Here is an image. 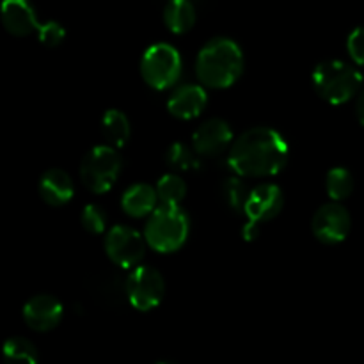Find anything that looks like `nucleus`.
<instances>
[{
	"label": "nucleus",
	"instance_id": "obj_13",
	"mask_svg": "<svg viewBox=\"0 0 364 364\" xmlns=\"http://www.w3.org/2000/svg\"><path fill=\"white\" fill-rule=\"evenodd\" d=\"M4 28L14 38H25L41 28L31 0H4L0 7Z\"/></svg>",
	"mask_w": 364,
	"mask_h": 364
},
{
	"label": "nucleus",
	"instance_id": "obj_4",
	"mask_svg": "<svg viewBox=\"0 0 364 364\" xmlns=\"http://www.w3.org/2000/svg\"><path fill=\"white\" fill-rule=\"evenodd\" d=\"M313 87L323 102L331 105H343L359 92L363 75L358 68L338 59L322 60L311 75Z\"/></svg>",
	"mask_w": 364,
	"mask_h": 364
},
{
	"label": "nucleus",
	"instance_id": "obj_15",
	"mask_svg": "<svg viewBox=\"0 0 364 364\" xmlns=\"http://www.w3.org/2000/svg\"><path fill=\"white\" fill-rule=\"evenodd\" d=\"M38 191L46 205L59 208L71 201L75 194V185L66 171L48 169L39 178Z\"/></svg>",
	"mask_w": 364,
	"mask_h": 364
},
{
	"label": "nucleus",
	"instance_id": "obj_5",
	"mask_svg": "<svg viewBox=\"0 0 364 364\" xmlns=\"http://www.w3.org/2000/svg\"><path fill=\"white\" fill-rule=\"evenodd\" d=\"M121 171L123 159L117 148L110 144L95 146L82 159L80 180L87 191L95 194H107L119 180Z\"/></svg>",
	"mask_w": 364,
	"mask_h": 364
},
{
	"label": "nucleus",
	"instance_id": "obj_20",
	"mask_svg": "<svg viewBox=\"0 0 364 364\" xmlns=\"http://www.w3.org/2000/svg\"><path fill=\"white\" fill-rule=\"evenodd\" d=\"M354 176L345 167H333L326 176V191L333 201H345L354 192Z\"/></svg>",
	"mask_w": 364,
	"mask_h": 364
},
{
	"label": "nucleus",
	"instance_id": "obj_18",
	"mask_svg": "<svg viewBox=\"0 0 364 364\" xmlns=\"http://www.w3.org/2000/svg\"><path fill=\"white\" fill-rule=\"evenodd\" d=\"M102 135L105 139L107 144L114 146V148L121 149L128 144L132 135L130 121H128L127 114L121 112L117 109H109L103 112L102 116Z\"/></svg>",
	"mask_w": 364,
	"mask_h": 364
},
{
	"label": "nucleus",
	"instance_id": "obj_27",
	"mask_svg": "<svg viewBox=\"0 0 364 364\" xmlns=\"http://www.w3.org/2000/svg\"><path fill=\"white\" fill-rule=\"evenodd\" d=\"M259 226H262L259 223H255V220L247 219V223L242 226V231H240L242 238H244L245 242H255L256 238L259 237Z\"/></svg>",
	"mask_w": 364,
	"mask_h": 364
},
{
	"label": "nucleus",
	"instance_id": "obj_11",
	"mask_svg": "<svg viewBox=\"0 0 364 364\" xmlns=\"http://www.w3.org/2000/svg\"><path fill=\"white\" fill-rule=\"evenodd\" d=\"M235 141L233 130L224 119H208L203 123L192 135V148L198 151L199 156L213 159V156L223 155L224 151H230L231 144Z\"/></svg>",
	"mask_w": 364,
	"mask_h": 364
},
{
	"label": "nucleus",
	"instance_id": "obj_10",
	"mask_svg": "<svg viewBox=\"0 0 364 364\" xmlns=\"http://www.w3.org/2000/svg\"><path fill=\"white\" fill-rule=\"evenodd\" d=\"M21 316L28 329L36 331V333H48L63 322V302L48 294L34 295L25 302Z\"/></svg>",
	"mask_w": 364,
	"mask_h": 364
},
{
	"label": "nucleus",
	"instance_id": "obj_16",
	"mask_svg": "<svg viewBox=\"0 0 364 364\" xmlns=\"http://www.w3.org/2000/svg\"><path fill=\"white\" fill-rule=\"evenodd\" d=\"M159 194L156 187H151L149 183H135L130 188H127L121 198V208L128 217L134 219H142L149 217L159 205Z\"/></svg>",
	"mask_w": 364,
	"mask_h": 364
},
{
	"label": "nucleus",
	"instance_id": "obj_22",
	"mask_svg": "<svg viewBox=\"0 0 364 364\" xmlns=\"http://www.w3.org/2000/svg\"><path fill=\"white\" fill-rule=\"evenodd\" d=\"M4 358L9 359L14 363H27V364H36L39 361V352L36 348V345L32 343L27 338H9L6 340L2 347Z\"/></svg>",
	"mask_w": 364,
	"mask_h": 364
},
{
	"label": "nucleus",
	"instance_id": "obj_17",
	"mask_svg": "<svg viewBox=\"0 0 364 364\" xmlns=\"http://www.w3.org/2000/svg\"><path fill=\"white\" fill-rule=\"evenodd\" d=\"M198 20L194 0H167L164 7V23L173 34H187Z\"/></svg>",
	"mask_w": 364,
	"mask_h": 364
},
{
	"label": "nucleus",
	"instance_id": "obj_1",
	"mask_svg": "<svg viewBox=\"0 0 364 364\" xmlns=\"http://www.w3.org/2000/svg\"><path fill=\"white\" fill-rule=\"evenodd\" d=\"M290 148L283 135L269 127H255L238 135L228 151V166L242 178H270L287 167Z\"/></svg>",
	"mask_w": 364,
	"mask_h": 364
},
{
	"label": "nucleus",
	"instance_id": "obj_24",
	"mask_svg": "<svg viewBox=\"0 0 364 364\" xmlns=\"http://www.w3.org/2000/svg\"><path fill=\"white\" fill-rule=\"evenodd\" d=\"M109 217L107 212L98 205H87L80 212V224L91 235H102L107 230Z\"/></svg>",
	"mask_w": 364,
	"mask_h": 364
},
{
	"label": "nucleus",
	"instance_id": "obj_12",
	"mask_svg": "<svg viewBox=\"0 0 364 364\" xmlns=\"http://www.w3.org/2000/svg\"><path fill=\"white\" fill-rule=\"evenodd\" d=\"M284 206L283 191L276 183H262L249 192L244 215L255 223H270Z\"/></svg>",
	"mask_w": 364,
	"mask_h": 364
},
{
	"label": "nucleus",
	"instance_id": "obj_23",
	"mask_svg": "<svg viewBox=\"0 0 364 364\" xmlns=\"http://www.w3.org/2000/svg\"><path fill=\"white\" fill-rule=\"evenodd\" d=\"M249 188L245 187V183L242 181V176H235L230 178L223 183V194L224 199H226L228 206H230L233 212L237 213H244L245 210V203H247L249 198Z\"/></svg>",
	"mask_w": 364,
	"mask_h": 364
},
{
	"label": "nucleus",
	"instance_id": "obj_19",
	"mask_svg": "<svg viewBox=\"0 0 364 364\" xmlns=\"http://www.w3.org/2000/svg\"><path fill=\"white\" fill-rule=\"evenodd\" d=\"M166 164L178 173H191L201 167L198 151L183 142H173L166 151Z\"/></svg>",
	"mask_w": 364,
	"mask_h": 364
},
{
	"label": "nucleus",
	"instance_id": "obj_26",
	"mask_svg": "<svg viewBox=\"0 0 364 364\" xmlns=\"http://www.w3.org/2000/svg\"><path fill=\"white\" fill-rule=\"evenodd\" d=\"M347 52L352 63L364 66V27H358L348 34Z\"/></svg>",
	"mask_w": 364,
	"mask_h": 364
},
{
	"label": "nucleus",
	"instance_id": "obj_3",
	"mask_svg": "<svg viewBox=\"0 0 364 364\" xmlns=\"http://www.w3.org/2000/svg\"><path fill=\"white\" fill-rule=\"evenodd\" d=\"M191 231V220L180 205H159L148 217L144 238L148 247L160 255H171L185 245Z\"/></svg>",
	"mask_w": 364,
	"mask_h": 364
},
{
	"label": "nucleus",
	"instance_id": "obj_25",
	"mask_svg": "<svg viewBox=\"0 0 364 364\" xmlns=\"http://www.w3.org/2000/svg\"><path fill=\"white\" fill-rule=\"evenodd\" d=\"M66 38V31L59 21H45L38 31V39L45 46H59Z\"/></svg>",
	"mask_w": 364,
	"mask_h": 364
},
{
	"label": "nucleus",
	"instance_id": "obj_6",
	"mask_svg": "<svg viewBox=\"0 0 364 364\" xmlns=\"http://www.w3.org/2000/svg\"><path fill=\"white\" fill-rule=\"evenodd\" d=\"M181 55L169 43H156L144 52L141 59L142 80L155 91L173 87L181 77Z\"/></svg>",
	"mask_w": 364,
	"mask_h": 364
},
{
	"label": "nucleus",
	"instance_id": "obj_9",
	"mask_svg": "<svg viewBox=\"0 0 364 364\" xmlns=\"http://www.w3.org/2000/svg\"><path fill=\"white\" fill-rule=\"evenodd\" d=\"M350 213L340 201L322 205L311 219L313 235L326 245L341 244L350 233Z\"/></svg>",
	"mask_w": 364,
	"mask_h": 364
},
{
	"label": "nucleus",
	"instance_id": "obj_2",
	"mask_svg": "<svg viewBox=\"0 0 364 364\" xmlns=\"http://www.w3.org/2000/svg\"><path fill=\"white\" fill-rule=\"evenodd\" d=\"M199 82L210 89H228L244 73V52L230 38H213L199 50L196 60Z\"/></svg>",
	"mask_w": 364,
	"mask_h": 364
},
{
	"label": "nucleus",
	"instance_id": "obj_7",
	"mask_svg": "<svg viewBox=\"0 0 364 364\" xmlns=\"http://www.w3.org/2000/svg\"><path fill=\"white\" fill-rule=\"evenodd\" d=\"M124 290L132 308L148 313L162 304L166 297V281L162 274L153 267L137 265L130 269Z\"/></svg>",
	"mask_w": 364,
	"mask_h": 364
},
{
	"label": "nucleus",
	"instance_id": "obj_21",
	"mask_svg": "<svg viewBox=\"0 0 364 364\" xmlns=\"http://www.w3.org/2000/svg\"><path fill=\"white\" fill-rule=\"evenodd\" d=\"M156 194L160 205H181L187 196V183L178 174L167 173L156 183Z\"/></svg>",
	"mask_w": 364,
	"mask_h": 364
},
{
	"label": "nucleus",
	"instance_id": "obj_28",
	"mask_svg": "<svg viewBox=\"0 0 364 364\" xmlns=\"http://www.w3.org/2000/svg\"><path fill=\"white\" fill-rule=\"evenodd\" d=\"M355 116L361 127H364V89L358 92V98H355Z\"/></svg>",
	"mask_w": 364,
	"mask_h": 364
},
{
	"label": "nucleus",
	"instance_id": "obj_14",
	"mask_svg": "<svg viewBox=\"0 0 364 364\" xmlns=\"http://www.w3.org/2000/svg\"><path fill=\"white\" fill-rule=\"evenodd\" d=\"M206 103H208V95L205 91V85L187 84L178 87L167 100V110L173 117L181 121L196 119L203 114Z\"/></svg>",
	"mask_w": 364,
	"mask_h": 364
},
{
	"label": "nucleus",
	"instance_id": "obj_8",
	"mask_svg": "<svg viewBox=\"0 0 364 364\" xmlns=\"http://www.w3.org/2000/svg\"><path fill=\"white\" fill-rule=\"evenodd\" d=\"M146 242L144 235L139 233L137 230L130 226H117L110 228L105 235V255L109 256L110 262L114 265L121 267V269H134L142 262L146 252Z\"/></svg>",
	"mask_w": 364,
	"mask_h": 364
}]
</instances>
